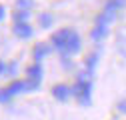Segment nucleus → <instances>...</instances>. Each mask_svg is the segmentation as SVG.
Returning a JSON list of instances; mask_svg holds the SVG:
<instances>
[{"label":"nucleus","mask_w":126,"mask_h":120,"mask_svg":"<svg viewBox=\"0 0 126 120\" xmlns=\"http://www.w3.org/2000/svg\"><path fill=\"white\" fill-rule=\"evenodd\" d=\"M70 92H72V96L82 104V106H88L90 104V82L88 80H78L74 86H70Z\"/></svg>","instance_id":"obj_2"},{"label":"nucleus","mask_w":126,"mask_h":120,"mask_svg":"<svg viewBox=\"0 0 126 120\" xmlns=\"http://www.w3.org/2000/svg\"><path fill=\"white\" fill-rule=\"evenodd\" d=\"M52 44L62 54H76L80 50V36L72 28H62L52 34Z\"/></svg>","instance_id":"obj_1"},{"label":"nucleus","mask_w":126,"mask_h":120,"mask_svg":"<svg viewBox=\"0 0 126 120\" xmlns=\"http://www.w3.org/2000/svg\"><path fill=\"white\" fill-rule=\"evenodd\" d=\"M70 94H72V92H70V88L64 86V84H56V86L52 88V96L58 98V100H66Z\"/></svg>","instance_id":"obj_5"},{"label":"nucleus","mask_w":126,"mask_h":120,"mask_svg":"<svg viewBox=\"0 0 126 120\" xmlns=\"http://www.w3.org/2000/svg\"><path fill=\"white\" fill-rule=\"evenodd\" d=\"M8 90H10L12 96H14V94H20V92H24V90H28V84H26V80H14L8 86Z\"/></svg>","instance_id":"obj_7"},{"label":"nucleus","mask_w":126,"mask_h":120,"mask_svg":"<svg viewBox=\"0 0 126 120\" xmlns=\"http://www.w3.org/2000/svg\"><path fill=\"white\" fill-rule=\"evenodd\" d=\"M118 110L126 114V100H120V102H118Z\"/></svg>","instance_id":"obj_13"},{"label":"nucleus","mask_w":126,"mask_h":120,"mask_svg":"<svg viewBox=\"0 0 126 120\" xmlns=\"http://www.w3.org/2000/svg\"><path fill=\"white\" fill-rule=\"evenodd\" d=\"M30 12L28 10H16L14 12V22H28Z\"/></svg>","instance_id":"obj_9"},{"label":"nucleus","mask_w":126,"mask_h":120,"mask_svg":"<svg viewBox=\"0 0 126 120\" xmlns=\"http://www.w3.org/2000/svg\"><path fill=\"white\" fill-rule=\"evenodd\" d=\"M104 36H106V28L104 26H94L92 28V38L94 40H102Z\"/></svg>","instance_id":"obj_8"},{"label":"nucleus","mask_w":126,"mask_h":120,"mask_svg":"<svg viewBox=\"0 0 126 120\" xmlns=\"http://www.w3.org/2000/svg\"><path fill=\"white\" fill-rule=\"evenodd\" d=\"M14 34H16L18 38H30V36H32V32H34V30H32V26H30L28 22H14Z\"/></svg>","instance_id":"obj_4"},{"label":"nucleus","mask_w":126,"mask_h":120,"mask_svg":"<svg viewBox=\"0 0 126 120\" xmlns=\"http://www.w3.org/2000/svg\"><path fill=\"white\" fill-rule=\"evenodd\" d=\"M4 72H8V66L2 62V60H0V74H4Z\"/></svg>","instance_id":"obj_14"},{"label":"nucleus","mask_w":126,"mask_h":120,"mask_svg":"<svg viewBox=\"0 0 126 120\" xmlns=\"http://www.w3.org/2000/svg\"><path fill=\"white\" fill-rule=\"evenodd\" d=\"M32 4H34V0H16L18 10H30V8H32Z\"/></svg>","instance_id":"obj_11"},{"label":"nucleus","mask_w":126,"mask_h":120,"mask_svg":"<svg viewBox=\"0 0 126 120\" xmlns=\"http://www.w3.org/2000/svg\"><path fill=\"white\" fill-rule=\"evenodd\" d=\"M12 98V92L8 88H0V102H8Z\"/></svg>","instance_id":"obj_12"},{"label":"nucleus","mask_w":126,"mask_h":120,"mask_svg":"<svg viewBox=\"0 0 126 120\" xmlns=\"http://www.w3.org/2000/svg\"><path fill=\"white\" fill-rule=\"evenodd\" d=\"M4 14H6V12H4V6H0V20L4 18Z\"/></svg>","instance_id":"obj_15"},{"label":"nucleus","mask_w":126,"mask_h":120,"mask_svg":"<svg viewBox=\"0 0 126 120\" xmlns=\"http://www.w3.org/2000/svg\"><path fill=\"white\" fill-rule=\"evenodd\" d=\"M48 52H50V46H48V44H44V42L36 44L34 50H32V54H34V58H36V62H40V58H44Z\"/></svg>","instance_id":"obj_6"},{"label":"nucleus","mask_w":126,"mask_h":120,"mask_svg":"<svg viewBox=\"0 0 126 120\" xmlns=\"http://www.w3.org/2000/svg\"><path fill=\"white\" fill-rule=\"evenodd\" d=\"M38 20H40V24H42L44 28H48V26H52V14H48V12H42L40 16H38Z\"/></svg>","instance_id":"obj_10"},{"label":"nucleus","mask_w":126,"mask_h":120,"mask_svg":"<svg viewBox=\"0 0 126 120\" xmlns=\"http://www.w3.org/2000/svg\"><path fill=\"white\" fill-rule=\"evenodd\" d=\"M42 82V64L40 62H34L32 66H28L26 70V84H28V90H36Z\"/></svg>","instance_id":"obj_3"}]
</instances>
